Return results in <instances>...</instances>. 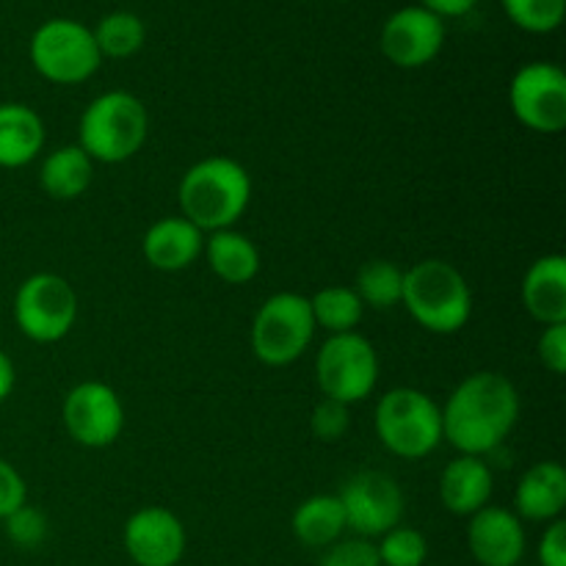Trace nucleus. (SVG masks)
<instances>
[{
	"mask_svg": "<svg viewBox=\"0 0 566 566\" xmlns=\"http://www.w3.org/2000/svg\"><path fill=\"white\" fill-rule=\"evenodd\" d=\"M442 412V440L464 457L497 451L520 420V392L495 370L470 374L448 396Z\"/></svg>",
	"mask_w": 566,
	"mask_h": 566,
	"instance_id": "nucleus-1",
	"label": "nucleus"
},
{
	"mask_svg": "<svg viewBox=\"0 0 566 566\" xmlns=\"http://www.w3.org/2000/svg\"><path fill=\"white\" fill-rule=\"evenodd\" d=\"M177 202L180 216L202 232L230 230L252 202V177L235 158H202L182 175Z\"/></svg>",
	"mask_w": 566,
	"mask_h": 566,
	"instance_id": "nucleus-2",
	"label": "nucleus"
},
{
	"mask_svg": "<svg viewBox=\"0 0 566 566\" xmlns=\"http://www.w3.org/2000/svg\"><path fill=\"white\" fill-rule=\"evenodd\" d=\"M401 307L431 335H457L473 315V291L448 260H420L403 271Z\"/></svg>",
	"mask_w": 566,
	"mask_h": 566,
	"instance_id": "nucleus-3",
	"label": "nucleus"
},
{
	"mask_svg": "<svg viewBox=\"0 0 566 566\" xmlns=\"http://www.w3.org/2000/svg\"><path fill=\"white\" fill-rule=\"evenodd\" d=\"M149 116L130 92H105L86 105L77 125V147L94 164H122L144 147Z\"/></svg>",
	"mask_w": 566,
	"mask_h": 566,
	"instance_id": "nucleus-4",
	"label": "nucleus"
},
{
	"mask_svg": "<svg viewBox=\"0 0 566 566\" xmlns=\"http://www.w3.org/2000/svg\"><path fill=\"white\" fill-rule=\"evenodd\" d=\"M376 437L401 459H423L442 442V412L434 398L415 387L385 392L374 412Z\"/></svg>",
	"mask_w": 566,
	"mask_h": 566,
	"instance_id": "nucleus-5",
	"label": "nucleus"
},
{
	"mask_svg": "<svg viewBox=\"0 0 566 566\" xmlns=\"http://www.w3.org/2000/svg\"><path fill=\"white\" fill-rule=\"evenodd\" d=\"M315 329L318 326H315L310 296H302L296 291H280L265 298L254 313L249 343L260 363L271 365V368H285L307 352Z\"/></svg>",
	"mask_w": 566,
	"mask_h": 566,
	"instance_id": "nucleus-6",
	"label": "nucleus"
},
{
	"mask_svg": "<svg viewBox=\"0 0 566 566\" xmlns=\"http://www.w3.org/2000/svg\"><path fill=\"white\" fill-rule=\"evenodd\" d=\"M315 381L324 398L352 403L365 401L379 381V354L359 332L329 335L315 354Z\"/></svg>",
	"mask_w": 566,
	"mask_h": 566,
	"instance_id": "nucleus-7",
	"label": "nucleus"
},
{
	"mask_svg": "<svg viewBox=\"0 0 566 566\" xmlns=\"http://www.w3.org/2000/svg\"><path fill=\"white\" fill-rule=\"evenodd\" d=\"M99 55L94 33L75 20H48L31 36V64L44 81L75 86L97 72Z\"/></svg>",
	"mask_w": 566,
	"mask_h": 566,
	"instance_id": "nucleus-8",
	"label": "nucleus"
},
{
	"mask_svg": "<svg viewBox=\"0 0 566 566\" xmlns=\"http://www.w3.org/2000/svg\"><path fill=\"white\" fill-rule=\"evenodd\" d=\"M77 321V293L64 276L39 271L14 293V324L28 340L59 343Z\"/></svg>",
	"mask_w": 566,
	"mask_h": 566,
	"instance_id": "nucleus-9",
	"label": "nucleus"
},
{
	"mask_svg": "<svg viewBox=\"0 0 566 566\" xmlns=\"http://www.w3.org/2000/svg\"><path fill=\"white\" fill-rule=\"evenodd\" d=\"M514 119L542 136H556L566 127V75L551 61H534L517 70L509 86Z\"/></svg>",
	"mask_w": 566,
	"mask_h": 566,
	"instance_id": "nucleus-10",
	"label": "nucleus"
},
{
	"mask_svg": "<svg viewBox=\"0 0 566 566\" xmlns=\"http://www.w3.org/2000/svg\"><path fill=\"white\" fill-rule=\"evenodd\" d=\"M346 528H352L359 539H374L387 534L403 517V492L392 475L379 470H363L352 475L337 492Z\"/></svg>",
	"mask_w": 566,
	"mask_h": 566,
	"instance_id": "nucleus-11",
	"label": "nucleus"
},
{
	"mask_svg": "<svg viewBox=\"0 0 566 566\" xmlns=\"http://www.w3.org/2000/svg\"><path fill=\"white\" fill-rule=\"evenodd\" d=\"M64 429L77 446L108 448L125 429V407L105 381H81L72 387L61 407Z\"/></svg>",
	"mask_w": 566,
	"mask_h": 566,
	"instance_id": "nucleus-12",
	"label": "nucleus"
},
{
	"mask_svg": "<svg viewBox=\"0 0 566 566\" xmlns=\"http://www.w3.org/2000/svg\"><path fill=\"white\" fill-rule=\"evenodd\" d=\"M122 545L136 566H177L186 556V525L164 506H144L127 517Z\"/></svg>",
	"mask_w": 566,
	"mask_h": 566,
	"instance_id": "nucleus-13",
	"label": "nucleus"
},
{
	"mask_svg": "<svg viewBox=\"0 0 566 566\" xmlns=\"http://www.w3.org/2000/svg\"><path fill=\"white\" fill-rule=\"evenodd\" d=\"M442 42H446V25L442 17L423 6H407L398 9L381 28V53L387 61L401 70H418V66L431 64L440 55Z\"/></svg>",
	"mask_w": 566,
	"mask_h": 566,
	"instance_id": "nucleus-14",
	"label": "nucleus"
},
{
	"mask_svg": "<svg viewBox=\"0 0 566 566\" xmlns=\"http://www.w3.org/2000/svg\"><path fill=\"white\" fill-rule=\"evenodd\" d=\"M468 547L481 566H517L525 556L523 520L512 509L484 506L470 517Z\"/></svg>",
	"mask_w": 566,
	"mask_h": 566,
	"instance_id": "nucleus-15",
	"label": "nucleus"
},
{
	"mask_svg": "<svg viewBox=\"0 0 566 566\" xmlns=\"http://www.w3.org/2000/svg\"><path fill=\"white\" fill-rule=\"evenodd\" d=\"M205 232L186 216H164L155 224L147 227L142 241V252L153 269L175 274L193 265V260L202 254Z\"/></svg>",
	"mask_w": 566,
	"mask_h": 566,
	"instance_id": "nucleus-16",
	"label": "nucleus"
},
{
	"mask_svg": "<svg viewBox=\"0 0 566 566\" xmlns=\"http://www.w3.org/2000/svg\"><path fill=\"white\" fill-rule=\"evenodd\" d=\"M492 490H495V475L484 457L459 453L440 475V501L457 517H473L475 512L490 506Z\"/></svg>",
	"mask_w": 566,
	"mask_h": 566,
	"instance_id": "nucleus-17",
	"label": "nucleus"
},
{
	"mask_svg": "<svg viewBox=\"0 0 566 566\" xmlns=\"http://www.w3.org/2000/svg\"><path fill=\"white\" fill-rule=\"evenodd\" d=\"M566 506V470L558 462H536L514 490V514L531 523H553Z\"/></svg>",
	"mask_w": 566,
	"mask_h": 566,
	"instance_id": "nucleus-18",
	"label": "nucleus"
},
{
	"mask_svg": "<svg viewBox=\"0 0 566 566\" xmlns=\"http://www.w3.org/2000/svg\"><path fill=\"white\" fill-rule=\"evenodd\" d=\"M523 304L542 326L566 324V258L553 252L534 260L523 280Z\"/></svg>",
	"mask_w": 566,
	"mask_h": 566,
	"instance_id": "nucleus-19",
	"label": "nucleus"
},
{
	"mask_svg": "<svg viewBox=\"0 0 566 566\" xmlns=\"http://www.w3.org/2000/svg\"><path fill=\"white\" fill-rule=\"evenodd\" d=\"M42 147V116L25 103H0V169H22L33 164Z\"/></svg>",
	"mask_w": 566,
	"mask_h": 566,
	"instance_id": "nucleus-20",
	"label": "nucleus"
},
{
	"mask_svg": "<svg viewBox=\"0 0 566 566\" xmlns=\"http://www.w3.org/2000/svg\"><path fill=\"white\" fill-rule=\"evenodd\" d=\"M202 254L208 258L210 271L227 285H247L260 271V252L254 241L235 227L208 232Z\"/></svg>",
	"mask_w": 566,
	"mask_h": 566,
	"instance_id": "nucleus-21",
	"label": "nucleus"
},
{
	"mask_svg": "<svg viewBox=\"0 0 566 566\" xmlns=\"http://www.w3.org/2000/svg\"><path fill=\"white\" fill-rule=\"evenodd\" d=\"M92 177L94 160L77 144H64V147L53 149L50 155H44L42 166H39L42 191L55 202H72V199L83 197L86 188L92 186Z\"/></svg>",
	"mask_w": 566,
	"mask_h": 566,
	"instance_id": "nucleus-22",
	"label": "nucleus"
},
{
	"mask_svg": "<svg viewBox=\"0 0 566 566\" xmlns=\"http://www.w3.org/2000/svg\"><path fill=\"white\" fill-rule=\"evenodd\" d=\"M291 531L302 545L326 551L346 534V514L337 495H313L296 506L291 517Z\"/></svg>",
	"mask_w": 566,
	"mask_h": 566,
	"instance_id": "nucleus-23",
	"label": "nucleus"
},
{
	"mask_svg": "<svg viewBox=\"0 0 566 566\" xmlns=\"http://www.w3.org/2000/svg\"><path fill=\"white\" fill-rule=\"evenodd\" d=\"M310 307H313L315 326L326 329L329 335H346V332H357L363 324L365 307L359 302L357 291L346 285H329L310 296Z\"/></svg>",
	"mask_w": 566,
	"mask_h": 566,
	"instance_id": "nucleus-24",
	"label": "nucleus"
},
{
	"mask_svg": "<svg viewBox=\"0 0 566 566\" xmlns=\"http://www.w3.org/2000/svg\"><path fill=\"white\" fill-rule=\"evenodd\" d=\"M354 291L365 310L370 307L376 313H385V310L398 307L403 296V269L390 260H370L359 269Z\"/></svg>",
	"mask_w": 566,
	"mask_h": 566,
	"instance_id": "nucleus-25",
	"label": "nucleus"
},
{
	"mask_svg": "<svg viewBox=\"0 0 566 566\" xmlns=\"http://www.w3.org/2000/svg\"><path fill=\"white\" fill-rule=\"evenodd\" d=\"M92 33L99 55H108V59H127V55L138 53L147 39L142 17L130 14V11H114V14L103 17Z\"/></svg>",
	"mask_w": 566,
	"mask_h": 566,
	"instance_id": "nucleus-26",
	"label": "nucleus"
},
{
	"mask_svg": "<svg viewBox=\"0 0 566 566\" xmlns=\"http://www.w3.org/2000/svg\"><path fill=\"white\" fill-rule=\"evenodd\" d=\"M376 553H379L381 566H423L429 558V542L418 528L396 525L379 536Z\"/></svg>",
	"mask_w": 566,
	"mask_h": 566,
	"instance_id": "nucleus-27",
	"label": "nucleus"
},
{
	"mask_svg": "<svg viewBox=\"0 0 566 566\" xmlns=\"http://www.w3.org/2000/svg\"><path fill=\"white\" fill-rule=\"evenodd\" d=\"M509 20L531 33H551L562 25L566 0H503Z\"/></svg>",
	"mask_w": 566,
	"mask_h": 566,
	"instance_id": "nucleus-28",
	"label": "nucleus"
},
{
	"mask_svg": "<svg viewBox=\"0 0 566 566\" xmlns=\"http://www.w3.org/2000/svg\"><path fill=\"white\" fill-rule=\"evenodd\" d=\"M3 528L14 547H20V551H36V547H42L44 539H48L50 525L48 517H44L36 506L22 503L17 512H11L9 517L3 520Z\"/></svg>",
	"mask_w": 566,
	"mask_h": 566,
	"instance_id": "nucleus-29",
	"label": "nucleus"
},
{
	"mask_svg": "<svg viewBox=\"0 0 566 566\" xmlns=\"http://www.w3.org/2000/svg\"><path fill=\"white\" fill-rule=\"evenodd\" d=\"M352 426V415H348L346 403L335 401V398H321L310 415V429L313 437L321 442H337Z\"/></svg>",
	"mask_w": 566,
	"mask_h": 566,
	"instance_id": "nucleus-30",
	"label": "nucleus"
},
{
	"mask_svg": "<svg viewBox=\"0 0 566 566\" xmlns=\"http://www.w3.org/2000/svg\"><path fill=\"white\" fill-rule=\"evenodd\" d=\"M318 566H381V562L374 542L354 536V539H340L326 547Z\"/></svg>",
	"mask_w": 566,
	"mask_h": 566,
	"instance_id": "nucleus-31",
	"label": "nucleus"
},
{
	"mask_svg": "<svg viewBox=\"0 0 566 566\" xmlns=\"http://www.w3.org/2000/svg\"><path fill=\"white\" fill-rule=\"evenodd\" d=\"M28 503V486L25 479L20 475V470L11 462L0 459V523L9 517L11 512Z\"/></svg>",
	"mask_w": 566,
	"mask_h": 566,
	"instance_id": "nucleus-32",
	"label": "nucleus"
},
{
	"mask_svg": "<svg viewBox=\"0 0 566 566\" xmlns=\"http://www.w3.org/2000/svg\"><path fill=\"white\" fill-rule=\"evenodd\" d=\"M539 359L551 374H566V324H551L539 335Z\"/></svg>",
	"mask_w": 566,
	"mask_h": 566,
	"instance_id": "nucleus-33",
	"label": "nucleus"
},
{
	"mask_svg": "<svg viewBox=\"0 0 566 566\" xmlns=\"http://www.w3.org/2000/svg\"><path fill=\"white\" fill-rule=\"evenodd\" d=\"M542 566H566V523L562 517L553 520L539 539Z\"/></svg>",
	"mask_w": 566,
	"mask_h": 566,
	"instance_id": "nucleus-34",
	"label": "nucleus"
},
{
	"mask_svg": "<svg viewBox=\"0 0 566 566\" xmlns=\"http://www.w3.org/2000/svg\"><path fill=\"white\" fill-rule=\"evenodd\" d=\"M479 0H423V9L434 11L437 17H462L468 14Z\"/></svg>",
	"mask_w": 566,
	"mask_h": 566,
	"instance_id": "nucleus-35",
	"label": "nucleus"
},
{
	"mask_svg": "<svg viewBox=\"0 0 566 566\" xmlns=\"http://www.w3.org/2000/svg\"><path fill=\"white\" fill-rule=\"evenodd\" d=\"M14 385H17L14 363H11L9 354L0 348V403H3L11 392H14Z\"/></svg>",
	"mask_w": 566,
	"mask_h": 566,
	"instance_id": "nucleus-36",
	"label": "nucleus"
}]
</instances>
